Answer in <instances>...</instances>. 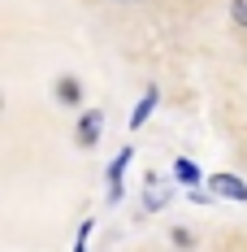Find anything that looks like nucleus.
Returning <instances> with one entry per match:
<instances>
[{"instance_id":"nucleus-5","label":"nucleus","mask_w":247,"mask_h":252,"mask_svg":"<svg viewBox=\"0 0 247 252\" xmlns=\"http://www.w3.org/2000/svg\"><path fill=\"white\" fill-rule=\"evenodd\" d=\"M156 100H161V92H156V87H148V92L139 96V104L130 109V130H139V126H143V122L152 118V109H156Z\"/></svg>"},{"instance_id":"nucleus-8","label":"nucleus","mask_w":247,"mask_h":252,"mask_svg":"<svg viewBox=\"0 0 247 252\" xmlns=\"http://www.w3.org/2000/svg\"><path fill=\"white\" fill-rule=\"evenodd\" d=\"M230 18H234V22L247 31V0H234V4H230Z\"/></svg>"},{"instance_id":"nucleus-9","label":"nucleus","mask_w":247,"mask_h":252,"mask_svg":"<svg viewBox=\"0 0 247 252\" xmlns=\"http://www.w3.org/2000/svg\"><path fill=\"white\" fill-rule=\"evenodd\" d=\"M213 196H217L213 187H208V191H204V187H191V200L195 204H213Z\"/></svg>"},{"instance_id":"nucleus-12","label":"nucleus","mask_w":247,"mask_h":252,"mask_svg":"<svg viewBox=\"0 0 247 252\" xmlns=\"http://www.w3.org/2000/svg\"><path fill=\"white\" fill-rule=\"evenodd\" d=\"M135 4H139V0H135Z\"/></svg>"},{"instance_id":"nucleus-7","label":"nucleus","mask_w":247,"mask_h":252,"mask_svg":"<svg viewBox=\"0 0 247 252\" xmlns=\"http://www.w3.org/2000/svg\"><path fill=\"white\" fill-rule=\"evenodd\" d=\"M173 178H178V183H191V187H195V183H199V170H195V161L178 157V161H173Z\"/></svg>"},{"instance_id":"nucleus-3","label":"nucleus","mask_w":247,"mask_h":252,"mask_svg":"<svg viewBox=\"0 0 247 252\" xmlns=\"http://www.w3.org/2000/svg\"><path fill=\"white\" fill-rule=\"evenodd\" d=\"M100 130H104V113H100V109H87V113L78 118V148H96Z\"/></svg>"},{"instance_id":"nucleus-1","label":"nucleus","mask_w":247,"mask_h":252,"mask_svg":"<svg viewBox=\"0 0 247 252\" xmlns=\"http://www.w3.org/2000/svg\"><path fill=\"white\" fill-rule=\"evenodd\" d=\"M173 200V183H165L161 174H143V213H161Z\"/></svg>"},{"instance_id":"nucleus-11","label":"nucleus","mask_w":247,"mask_h":252,"mask_svg":"<svg viewBox=\"0 0 247 252\" xmlns=\"http://www.w3.org/2000/svg\"><path fill=\"white\" fill-rule=\"evenodd\" d=\"M173 244H178V248H191V244H195V239H191V235H187V230H173Z\"/></svg>"},{"instance_id":"nucleus-6","label":"nucleus","mask_w":247,"mask_h":252,"mask_svg":"<svg viewBox=\"0 0 247 252\" xmlns=\"http://www.w3.org/2000/svg\"><path fill=\"white\" fill-rule=\"evenodd\" d=\"M52 96H56L61 104H78V100H82V83H78L74 74H61V78H56V87H52Z\"/></svg>"},{"instance_id":"nucleus-10","label":"nucleus","mask_w":247,"mask_h":252,"mask_svg":"<svg viewBox=\"0 0 247 252\" xmlns=\"http://www.w3.org/2000/svg\"><path fill=\"white\" fill-rule=\"evenodd\" d=\"M87 235H91V222H82V226H78V239H74V252H82V248H87Z\"/></svg>"},{"instance_id":"nucleus-2","label":"nucleus","mask_w":247,"mask_h":252,"mask_svg":"<svg viewBox=\"0 0 247 252\" xmlns=\"http://www.w3.org/2000/svg\"><path fill=\"white\" fill-rule=\"evenodd\" d=\"M208 187H213L217 196H225V200L247 204V183H243L239 174H208Z\"/></svg>"},{"instance_id":"nucleus-4","label":"nucleus","mask_w":247,"mask_h":252,"mask_svg":"<svg viewBox=\"0 0 247 252\" xmlns=\"http://www.w3.org/2000/svg\"><path fill=\"white\" fill-rule=\"evenodd\" d=\"M130 157H135V152L122 148L117 157H113V165H109V204L122 200V174H126V165H130Z\"/></svg>"}]
</instances>
